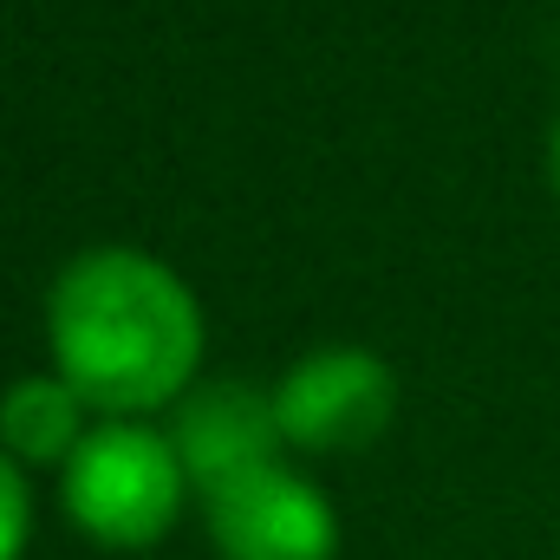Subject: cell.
Listing matches in <instances>:
<instances>
[{"label":"cell","mask_w":560,"mask_h":560,"mask_svg":"<svg viewBox=\"0 0 560 560\" xmlns=\"http://www.w3.org/2000/svg\"><path fill=\"white\" fill-rule=\"evenodd\" d=\"M555 183H560V125H555Z\"/></svg>","instance_id":"cell-8"},{"label":"cell","mask_w":560,"mask_h":560,"mask_svg":"<svg viewBox=\"0 0 560 560\" xmlns=\"http://www.w3.org/2000/svg\"><path fill=\"white\" fill-rule=\"evenodd\" d=\"M209 535L229 560H332L339 522L326 495L287 469V463H255L202 489Z\"/></svg>","instance_id":"cell-3"},{"label":"cell","mask_w":560,"mask_h":560,"mask_svg":"<svg viewBox=\"0 0 560 560\" xmlns=\"http://www.w3.org/2000/svg\"><path fill=\"white\" fill-rule=\"evenodd\" d=\"M52 352L79 398L105 411H143L189 378L202 319L189 287L163 261L138 248H92L52 280Z\"/></svg>","instance_id":"cell-1"},{"label":"cell","mask_w":560,"mask_h":560,"mask_svg":"<svg viewBox=\"0 0 560 560\" xmlns=\"http://www.w3.org/2000/svg\"><path fill=\"white\" fill-rule=\"evenodd\" d=\"M183 495V456L150 423L112 418L79 436L66 456V509L85 535L112 548H143L163 535Z\"/></svg>","instance_id":"cell-2"},{"label":"cell","mask_w":560,"mask_h":560,"mask_svg":"<svg viewBox=\"0 0 560 560\" xmlns=\"http://www.w3.org/2000/svg\"><path fill=\"white\" fill-rule=\"evenodd\" d=\"M20 541H26V482H20V469L0 456V560L20 555Z\"/></svg>","instance_id":"cell-7"},{"label":"cell","mask_w":560,"mask_h":560,"mask_svg":"<svg viewBox=\"0 0 560 560\" xmlns=\"http://www.w3.org/2000/svg\"><path fill=\"white\" fill-rule=\"evenodd\" d=\"M176 456L183 469L196 476V489L235 476V469H255V463H275V443H280V418H275V398H261L255 385L242 378H215L202 392H189L176 405Z\"/></svg>","instance_id":"cell-5"},{"label":"cell","mask_w":560,"mask_h":560,"mask_svg":"<svg viewBox=\"0 0 560 560\" xmlns=\"http://www.w3.org/2000/svg\"><path fill=\"white\" fill-rule=\"evenodd\" d=\"M0 436L20 456H33V463L72 456L79 450V392L66 378H20V385H7V398H0Z\"/></svg>","instance_id":"cell-6"},{"label":"cell","mask_w":560,"mask_h":560,"mask_svg":"<svg viewBox=\"0 0 560 560\" xmlns=\"http://www.w3.org/2000/svg\"><path fill=\"white\" fill-rule=\"evenodd\" d=\"M392 365L359 352V346H326L306 352L275 392V418L280 436L300 450H352L365 443L378 423L392 418Z\"/></svg>","instance_id":"cell-4"}]
</instances>
